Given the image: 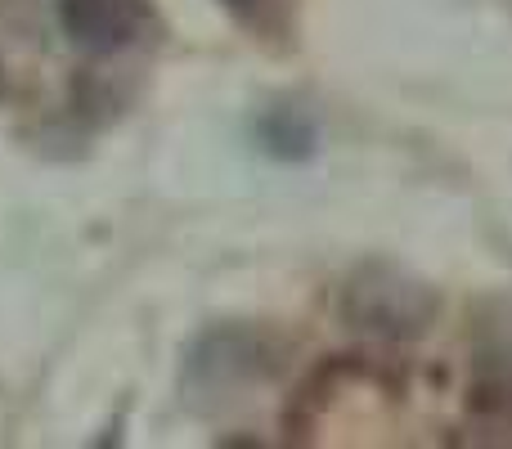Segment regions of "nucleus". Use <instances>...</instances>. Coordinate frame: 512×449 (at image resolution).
<instances>
[{"label": "nucleus", "instance_id": "1", "mask_svg": "<svg viewBox=\"0 0 512 449\" xmlns=\"http://www.w3.org/2000/svg\"><path fill=\"white\" fill-rule=\"evenodd\" d=\"M59 27L86 54L131 50L153 27L149 0H59Z\"/></svg>", "mask_w": 512, "mask_h": 449}, {"label": "nucleus", "instance_id": "2", "mask_svg": "<svg viewBox=\"0 0 512 449\" xmlns=\"http://www.w3.org/2000/svg\"><path fill=\"white\" fill-rule=\"evenodd\" d=\"M477 405H490L495 414L512 409V342L495 337L490 351L477 355V387H472Z\"/></svg>", "mask_w": 512, "mask_h": 449}, {"label": "nucleus", "instance_id": "3", "mask_svg": "<svg viewBox=\"0 0 512 449\" xmlns=\"http://www.w3.org/2000/svg\"><path fill=\"white\" fill-rule=\"evenodd\" d=\"M239 23H248L252 32H279L288 18V0H221Z\"/></svg>", "mask_w": 512, "mask_h": 449}]
</instances>
